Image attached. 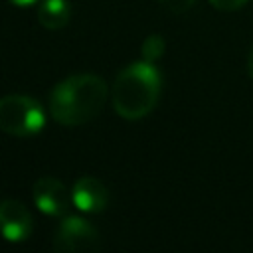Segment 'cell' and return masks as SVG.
<instances>
[{
    "mask_svg": "<svg viewBox=\"0 0 253 253\" xmlns=\"http://www.w3.org/2000/svg\"><path fill=\"white\" fill-rule=\"evenodd\" d=\"M160 6H164L168 12H172V14H186L192 6H194V2L196 0H156Z\"/></svg>",
    "mask_w": 253,
    "mask_h": 253,
    "instance_id": "30bf717a",
    "label": "cell"
},
{
    "mask_svg": "<svg viewBox=\"0 0 253 253\" xmlns=\"http://www.w3.org/2000/svg\"><path fill=\"white\" fill-rule=\"evenodd\" d=\"M73 206L83 213H101L109 206V190L95 176H81L71 188Z\"/></svg>",
    "mask_w": 253,
    "mask_h": 253,
    "instance_id": "52a82bcc",
    "label": "cell"
},
{
    "mask_svg": "<svg viewBox=\"0 0 253 253\" xmlns=\"http://www.w3.org/2000/svg\"><path fill=\"white\" fill-rule=\"evenodd\" d=\"M45 125V111L30 95L12 93L0 97V130L18 136L28 138L38 134Z\"/></svg>",
    "mask_w": 253,
    "mask_h": 253,
    "instance_id": "3957f363",
    "label": "cell"
},
{
    "mask_svg": "<svg viewBox=\"0 0 253 253\" xmlns=\"http://www.w3.org/2000/svg\"><path fill=\"white\" fill-rule=\"evenodd\" d=\"M71 6L67 0H42L38 6V22L49 32H57L69 24Z\"/></svg>",
    "mask_w": 253,
    "mask_h": 253,
    "instance_id": "ba28073f",
    "label": "cell"
},
{
    "mask_svg": "<svg viewBox=\"0 0 253 253\" xmlns=\"http://www.w3.org/2000/svg\"><path fill=\"white\" fill-rule=\"evenodd\" d=\"M162 79L154 63L142 59L119 71L111 87L115 113L125 121H138L150 115L160 99Z\"/></svg>",
    "mask_w": 253,
    "mask_h": 253,
    "instance_id": "7a4b0ae2",
    "label": "cell"
},
{
    "mask_svg": "<svg viewBox=\"0 0 253 253\" xmlns=\"http://www.w3.org/2000/svg\"><path fill=\"white\" fill-rule=\"evenodd\" d=\"M210 6H213L217 12H235L243 8L249 0H208Z\"/></svg>",
    "mask_w": 253,
    "mask_h": 253,
    "instance_id": "8fae6325",
    "label": "cell"
},
{
    "mask_svg": "<svg viewBox=\"0 0 253 253\" xmlns=\"http://www.w3.org/2000/svg\"><path fill=\"white\" fill-rule=\"evenodd\" d=\"M164 47H166V43H164V38H162L160 34H150V36H146L144 42H142V45H140L142 59H146V61H150V63L158 61V59L164 55Z\"/></svg>",
    "mask_w": 253,
    "mask_h": 253,
    "instance_id": "9c48e42d",
    "label": "cell"
},
{
    "mask_svg": "<svg viewBox=\"0 0 253 253\" xmlns=\"http://www.w3.org/2000/svg\"><path fill=\"white\" fill-rule=\"evenodd\" d=\"M10 4H14V6H20V8H26V6H32V4H36L38 0H8Z\"/></svg>",
    "mask_w": 253,
    "mask_h": 253,
    "instance_id": "4fadbf2b",
    "label": "cell"
},
{
    "mask_svg": "<svg viewBox=\"0 0 253 253\" xmlns=\"http://www.w3.org/2000/svg\"><path fill=\"white\" fill-rule=\"evenodd\" d=\"M34 231V217L28 206L8 198L0 202V235L10 243L26 241Z\"/></svg>",
    "mask_w": 253,
    "mask_h": 253,
    "instance_id": "8992f818",
    "label": "cell"
},
{
    "mask_svg": "<svg viewBox=\"0 0 253 253\" xmlns=\"http://www.w3.org/2000/svg\"><path fill=\"white\" fill-rule=\"evenodd\" d=\"M51 245L59 253L99 251L101 249V233L85 217L65 215V217H61V221L53 233Z\"/></svg>",
    "mask_w": 253,
    "mask_h": 253,
    "instance_id": "277c9868",
    "label": "cell"
},
{
    "mask_svg": "<svg viewBox=\"0 0 253 253\" xmlns=\"http://www.w3.org/2000/svg\"><path fill=\"white\" fill-rule=\"evenodd\" d=\"M245 67H247V75H249L251 81H253V45H251V49H249V53H247V63H245Z\"/></svg>",
    "mask_w": 253,
    "mask_h": 253,
    "instance_id": "7c38bea8",
    "label": "cell"
},
{
    "mask_svg": "<svg viewBox=\"0 0 253 253\" xmlns=\"http://www.w3.org/2000/svg\"><path fill=\"white\" fill-rule=\"evenodd\" d=\"M109 99V85L101 75L75 73L61 79L49 93L47 109L61 126H81L101 115Z\"/></svg>",
    "mask_w": 253,
    "mask_h": 253,
    "instance_id": "6da1fadb",
    "label": "cell"
},
{
    "mask_svg": "<svg viewBox=\"0 0 253 253\" xmlns=\"http://www.w3.org/2000/svg\"><path fill=\"white\" fill-rule=\"evenodd\" d=\"M32 200L36 208L51 217H63L69 211L71 192H67L65 184L53 176H42L32 186Z\"/></svg>",
    "mask_w": 253,
    "mask_h": 253,
    "instance_id": "5b68a950",
    "label": "cell"
}]
</instances>
